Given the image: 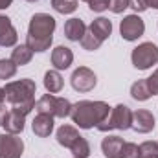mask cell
Listing matches in <instances>:
<instances>
[{
    "label": "cell",
    "instance_id": "cell-7",
    "mask_svg": "<svg viewBox=\"0 0 158 158\" xmlns=\"http://www.w3.org/2000/svg\"><path fill=\"white\" fill-rule=\"evenodd\" d=\"M119 33L121 37L129 42L138 40L145 33V22L134 13V15H127L121 22H119Z\"/></svg>",
    "mask_w": 158,
    "mask_h": 158
},
{
    "label": "cell",
    "instance_id": "cell-26",
    "mask_svg": "<svg viewBox=\"0 0 158 158\" xmlns=\"http://www.w3.org/2000/svg\"><path fill=\"white\" fill-rule=\"evenodd\" d=\"M140 158H158V142H143L140 143Z\"/></svg>",
    "mask_w": 158,
    "mask_h": 158
},
{
    "label": "cell",
    "instance_id": "cell-29",
    "mask_svg": "<svg viewBox=\"0 0 158 158\" xmlns=\"http://www.w3.org/2000/svg\"><path fill=\"white\" fill-rule=\"evenodd\" d=\"M86 4L94 13H101V11L109 9V0H88Z\"/></svg>",
    "mask_w": 158,
    "mask_h": 158
},
{
    "label": "cell",
    "instance_id": "cell-12",
    "mask_svg": "<svg viewBox=\"0 0 158 158\" xmlns=\"http://www.w3.org/2000/svg\"><path fill=\"white\" fill-rule=\"evenodd\" d=\"M2 127H4L6 132H9V134H20V132L24 131V127H26V116L9 109V110L6 112V116H4Z\"/></svg>",
    "mask_w": 158,
    "mask_h": 158
},
{
    "label": "cell",
    "instance_id": "cell-1",
    "mask_svg": "<svg viewBox=\"0 0 158 158\" xmlns=\"http://www.w3.org/2000/svg\"><path fill=\"white\" fill-rule=\"evenodd\" d=\"M35 92H37V85L30 77L11 81L4 86L6 101L11 105V110L20 112L24 116H28L35 109Z\"/></svg>",
    "mask_w": 158,
    "mask_h": 158
},
{
    "label": "cell",
    "instance_id": "cell-10",
    "mask_svg": "<svg viewBox=\"0 0 158 158\" xmlns=\"http://www.w3.org/2000/svg\"><path fill=\"white\" fill-rule=\"evenodd\" d=\"M156 121H155V116L153 112L145 110V109H138L132 112V123H131V129H134L136 132L140 134H147L155 129Z\"/></svg>",
    "mask_w": 158,
    "mask_h": 158
},
{
    "label": "cell",
    "instance_id": "cell-4",
    "mask_svg": "<svg viewBox=\"0 0 158 158\" xmlns=\"http://www.w3.org/2000/svg\"><path fill=\"white\" fill-rule=\"evenodd\" d=\"M35 110L37 114H48L53 118H66L70 116L72 103L66 98H57L53 94H44L35 101Z\"/></svg>",
    "mask_w": 158,
    "mask_h": 158
},
{
    "label": "cell",
    "instance_id": "cell-25",
    "mask_svg": "<svg viewBox=\"0 0 158 158\" xmlns=\"http://www.w3.org/2000/svg\"><path fill=\"white\" fill-rule=\"evenodd\" d=\"M17 64L11 59H0V79H11L17 74Z\"/></svg>",
    "mask_w": 158,
    "mask_h": 158
},
{
    "label": "cell",
    "instance_id": "cell-9",
    "mask_svg": "<svg viewBox=\"0 0 158 158\" xmlns=\"http://www.w3.org/2000/svg\"><path fill=\"white\" fill-rule=\"evenodd\" d=\"M70 83H72V88L76 92H90L98 85V77L88 66H79V68L74 70Z\"/></svg>",
    "mask_w": 158,
    "mask_h": 158
},
{
    "label": "cell",
    "instance_id": "cell-38",
    "mask_svg": "<svg viewBox=\"0 0 158 158\" xmlns=\"http://www.w3.org/2000/svg\"><path fill=\"white\" fill-rule=\"evenodd\" d=\"M74 158H77V156H74Z\"/></svg>",
    "mask_w": 158,
    "mask_h": 158
},
{
    "label": "cell",
    "instance_id": "cell-34",
    "mask_svg": "<svg viewBox=\"0 0 158 158\" xmlns=\"http://www.w3.org/2000/svg\"><path fill=\"white\" fill-rule=\"evenodd\" d=\"M147 2V7H153V9H158V0H145Z\"/></svg>",
    "mask_w": 158,
    "mask_h": 158
},
{
    "label": "cell",
    "instance_id": "cell-5",
    "mask_svg": "<svg viewBox=\"0 0 158 158\" xmlns=\"http://www.w3.org/2000/svg\"><path fill=\"white\" fill-rule=\"evenodd\" d=\"M131 123H132V110L127 105L119 103L114 109H110L109 118L105 119L103 123H99L96 129L101 131V132H109V131H114V129L127 131V129H131Z\"/></svg>",
    "mask_w": 158,
    "mask_h": 158
},
{
    "label": "cell",
    "instance_id": "cell-16",
    "mask_svg": "<svg viewBox=\"0 0 158 158\" xmlns=\"http://www.w3.org/2000/svg\"><path fill=\"white\" fill-rule=\"evenodd\" d=\"M31 129L39 138H48L53 131V116L48 114H37L31 121Z\"/></svg>",
    "mask_w": 158,
    "mask_h": 158
},
{
    "label": "cell",
    "instance_id": "cell-30",
    "mask_svg": "<svg viewBox=\"0 0 158 158\" xmlns=\"http://www.w3.org/2000/svg\"><path fill=\"white\" fill-rule=\"evenodd\" d=\"M129 7H132L136 15H138V13H143L145 9H149L145 0H129Z\"/></svg>",
    "mask_w": 158,
    "mask_h": 158
},
{
    "label": "cell",
    "instance_id": "cell-28",
    "mask_svg": "<svg viewBox=\"0 0 158 158\" xmlns=\"http://www.w3.org/2000/svg\"><path fill=\"white\" fill-rule=\"evenodd\" d=\"M127 7H129V0H109V9L116 15L123 13Z\"/></svg>",
    "mask_w": 158,
    "mask_h": 158
},
{
    "label": "cell",
    "instance_id": "cell-13",
    "mask_svg": "<svg viewBox=\"0 0 158 158\" xmlns=\"http://www.w3.org/2000/svg\"><path fill=\"white\" fill-rule=\"evenodd\" d=\"M74 63V52L68 46H57L52 52V64L55 70H66Z\"/></svg>",
    "mask_w": 158,
    "mask_h": 158
},
{
    "label": "cell",
    "instance_id": "cell-24",
    "mask_svg": "<svg viewBox=\"0 0 158 158\" xmlns=\"http://www.w3.org/2000/svg\"><path fill=\"white\" fill-rule=\"evenodd\" d=\"M103 42L98 39L88 28H86V33L83 35V39H81V46H83V50H86V52H96L99 46H101Z\"/></svg>",
    "mask_w": 158,
    "mask_h": 158
},
{
    "label": "cell",
    "instance_id": "cell-15",
    "mask_svg": "<svg viewBox=\"0 0 158 158\" xmlns=\"http://www.w3.org/2000/svg\"><path fill=\"white\" fill-rule=\"evenodd\" d=\"M86 33V26L81 19H68L64 22V37L72 42H81L83 35Z\"/></svg>",
    "mask_w": 158,
    "mask_h": 158
},
{
    "label": "cell",
    "instance_id": "cell-2",
    "mask_svg": "<svg viewBox=\"0 0 158 158\" xmlns=\"http://www.w3.org/2000/svg\"><path fill=\"white\" fill-rule=\"evenodd\" d=\"M55 19L48 13H35L30 20L28 26V35H26V44L33 52H46L52 46L53 40V31H55Z\"/></svg>",
    "mask_w": 158,
    "mask_h": 158
},
{
    "label": "cell",
    "instance_id": "cell-19",
    "mask_svg": "<svg viewBox=\"0 0 158 158\" xmlns=\"http://www.w3.org/2000/svg\"><path fill=\"white\" fill-rule=\"evenodd\" d=\"M33 53H35V52L24 42V44H19V46L13 48V52H11V61H13L17 66H24V64H28V63L31 61Z\"/></svg>",
    "mask_w": 158,
    "mask_h": 158
},
{
    "label": "cell",
    "instance_id": "cell-27",
    "mask_svg": "<svg viewBox=\"0 0 158 158\" xmlns=\"http://www.w3.org/2000/svg\"><path fill=\"white\" fill-rule=\"evenodd\" d=\"M121 158H140V145H136L132 142H125Z\"/></svg>",
    "mask_w": 158,
    "mask_h": 158
},
{
    "label": "cell",
    "instance_id": "cell-14",
    "mask_svg": "<svg viewBox=\"0 0 158 158\" xmlns=\"http://www.w3.org/2000/svg\"><path fill=\"white\" fill-rule=\"evenodd\" d=\"M123 138L121 136H107L101 142V151L105 158H121V151H123Z\"/></svg>",
    "mask_w": 158,
    "mask_h": 158
},
{
    "label": "cell",
    "instance_id": "cell-31",
    "mask_svg": "<svg viewBox=\"0 0 158 158\" xmlns=\"http://www.w3.org/2000/svg\"><path fill=\"white\" fill-rule=\"evenodd\" d=\"M147 85H149L151 94H153V96H156V94H158V70L151 76V77H147Z\"/></svg>",
    "mask_w": 158,
    "mask_h": 158
},
{
    "label": "cell",
    "instance_id": "cell-6",
    "mask_svg": "<svg viewBox=\"0 0 158 158\" xmlns=\"http://www.w3.org/2000/svg\"><path fill=\"white\" fill-rule=\"evenodd\" d=\"M132 66L136 70H149L153 64H158V46L155 42H142L131 53Z\"/></svg>",
    "mask_w": 158,
    "mask_h": 158
},
{
    "label": "cell",
    "instance_id": "cell-36",
    "mask_svg": "<svg viewBox=\"0 0 158 158\" xmlns=\"http://www.w3.org/2000/svg\"><path fill=\"white\" fill-rule=\"evenodd\" d=\"M26 2H31V4H35V2H39V0H26Z\"/></svg>",
    "mask_w": 158,
    "mask_h": 158
},
{
    "label": "cell",
    "instance_id": "cell-17",
    "mask_svg": "<svg viewBox=\"0 0 158 158\" xmlns=\"http://www.w3.org/2000/svg\"><path fill=\"white\" fill-rule=\"evenodd\" d=\"M88 30L103 42V40L109 39L110 33H112V22L109 19H105V17H98V19L92 20V24L88 26Z\"/></svg>",
    "mask_w": 158,
    "mask_h": 158
},
{
    "label": "cell",
    "instance_id": "cell-21",
    "mask_svg": "<svg viewBox=\"0 0 158 158\" xmlns=\"http://www.w3.org/2000/svg\"><path fill=\"white\" fill-rule=\"evenodd\" d=\"M151 90H149V85H147V79H140L136 83H132L131 86V98L136 99V101H147L151 98Z\"/></svg>",
    "mask_w": 158,
    "mask_h": 158
},
{
    "label": "cell",
    "instance_id": "cell-37",
    "mask_svg": "<svg viewBox=\"0 0 158 158\" xmlns=\"http://www.w3.org/2000/svg\"><path fill=\"white\" fill-rule=\"evenodd\" d=\"M83 2H88V0H83Z\"/></svg>",
    "mask_w": 158,
    "mask_h": 158
},
{
    "label": "cell",
    "instance_id": "cell-23",
    "mask_svg": "<svg viewBox=\"0 0 158 158\" xmlns=\"http://www.w3.org/2000/svg\"><path fill=\"white\" fill-rule=\"evenodd\" d=\"M52 7L61 15H70L77 9V0H52Z\"/></svg>",
    "mask_w": 158,
    "mask_h": 158
},
{
    "label": "cell",
    "instance_id": "cell-33",
    "mask_svg": "<svg viewBox=\"0 0 158 158\" xmlns=\"http://www.w3.org/2000/svg\"><path fill=\"white\" fill-rule=\"evenodd\" d=\"M6 107H4V103H0V125H2V121H4V116H6Z\"/></svg>",
    "mask_w": 158,
    "mask_h": 158
},
{
    "label": "cell",
    "instance_id": "cell-20",
    "mask_svg": "<svg viewBox=\"0 0 158 158\" xmlns=\"http://www.w3.org/2000/svg\"><path fill=\"white\" fill-rule=\"evenodd\" d=\"M63 76L59 74V70H48L44 74V88L50 92V94H59L63 90Z\"/></svg>",
    "mask_w": 158,
    "mask_h": 158
},
{
    "label": "cell",
    "instance_id": "cell-11",
    "mask_svg": "<svg viewBox=\"0 0 158 158\" xmlns=\"http://www.w3.org/2000/svg\"><path fill=\"white\" fill-rule=\"evenodd\" d=\"M17 39H19V35H17L15 26L11 24V19L6 15H0V46H4V48L15 46Z\"/></svg>",
    "mask_w": 158,
    "mask_h": 158
},
{
    "label": "cell",
    "instance_id": "cell-8",
    "mask_svg": "<svg viewBox=\"0 0 158 158\" xmlns=\"http://www.w3.org/2000/svg\"><path fill=\"white\" fill-rule=\"evenodd\" d=\"M24 153V142L19 134H0V158H20Z\"/></svg>",
    "mask_w": 158,
    "mask_h": 158
},
{
    "label": "cell",
    "instance_id": "cell-18",
    "mask_svg": "<svg viewBox=\"0 0 158 158\" xmlns=\"http://www.w3.org/2000/svg\"><path fill=\"white\" fill-rule=\"evenodd\" d=\"M79 136H81V134L77 132V129L72 127V125H61V127L57 129V134H55L57 143L63 145V147H66V149H70V147L74 145V142L77 140Z\"/></svg>",
    "mask_w": 158,
    "mask_h": 158
},
{
    "label": "cell",
    "instance_id": "cell-32",
    "mask_svg": "<svg viewBox=\"0 0 158 158\" xmlns=\"http://www.w3.org/2000/svg\"><path fill=\"white\" fill-rule=\"evenodd\" d=\"M13 4V0H0V9H7Z\"/></svg>",
    "mask_w": 158,
    "mask_h": 158
},
{
    "label": "cell",
    "instance_id": "cell-22",
    "mask_svg": "<svg viewBox=\"0 0 158 158\" xmlns=\"http://www.w3.org/2000/svg\"><path fill=\"white\" fill-rule=\"evenodd\" d=\"M70 151H72L74 156H77V158H88L90 156V143H88L86 138L79 136L77 140L74 142V145L70 147Z\"/></svg>",
    "mask_w": 158,
    "mask_h": 158
},
{
    "label": "cell",
    "instance_id": "cell-35",
    "mask_svg": "<svg viewBox=\"0 0 158 158\" xmlns=\"http://www.w3.org/2000/svg\"><path fill=\"white\" fill-rule=\"evenodd\" d=\"M4 99H6V94H4V88L0 86V103H4Z\"/></svg>",
    "mask_w": 158,
    "mask_h": 158
},
{
    "label": "cell",
    "instance_id": "cell-3",
    "mask_svg": "<svg viewBox=\"0 0 158 158\" xmlns=\"http://www.w3.org/2000/svg\"><path fill=\"white\" fill-rule=\"evenodd\" d=\"M110 114V107L105 101H90L81 99L72 105L70 118L79 129H94L99 123H103Z\"/></svg>",
    "mask_w": 158,
    "mask_h": 158
}]
</instances>
